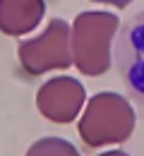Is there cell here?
<instances>
[{"mask_svg":"<svg viewBox=\"0 0 144 156\" xmlns=\"http://www.w3.org/2000/svg\"><path fill=\"white\" fill-rule=\"evenodd\" d=\"M118 17L111 12H79L72 22V53L82 75L99 77L111 70Z\"/></svg>","mask_w":144,"mask_h":156,"instance_id":"6da1fadb","label":"cell"},{"mask_svg":"<svg viewBox=\"0 0 144 156\" xmlns=\"http://www.w3.org/2000/svg\"><path fill=\"white\" fill-rule=\"evenodd\" d=\"M135 111L132 103L115 91H99L89 98L82 118H79V137L86 147L96 149L106 144H120L130 139L135 130Z\"/></svg>","mask_w":144,"mask_h":156,"instance_id":"7a4b0ae2","label":"cell"},{"mask_svg":"<svg viewBox=\"0 0 144 156\" xmlns=\"http://www.w3.org/2000/svg\"><path fill=\"white\" fill-rule=\"evenodd\" d=\"M17 58L26 75H43L48 70H67L70 65H75L72 27L60 17L51 20L36 39L22 41L17 46Z\"/></svg>","mask_w":144,"mask_h":156,"instance_id":"3957f363","label":"cell"},{"mask_svg":"<svg viewBox=\"0 0 144 156\" xmlns=\"http://www.w3.org/2000/svg\"><path fill=\"white\" fill-rule=\"evenodd\" d=\"M115 67L130 98L144 106V10L132 15L115 36Z\"/></svg>","mask_w":144,"mask_h":156,"instance_id":"277c9868","label":"cell"},{"mask_svg":"<svg viewBox=\"0 0 144 156\" xmlns=\"http://www.w3.org/2000/svg\"><path fill=\"white\" fill-rule=\"evenodd\" d=\"M84 98H86V91H84L82 82L62 75V77H53L46 84H41V89L36 94V108L51 122L67 125L79 115Z\"/></svg>","mask_w":144,"mask_h":156,"instance_id":"5b68a950","label":"cell"},{"mask_svg":"<svg viewBox=\"0 0 144 156\" xmlns=\"http://www.w3.org/2000/svg\"><path fill=\"white\" fill-rule=\"evenodd\" d=\"M46 0H0V29L7 36H24L39 27Z\"/></svg>","mask_w":144,"mask_h":156,"instance_id":"8992f818","label":"cell"},{"mask_svg":"<svg viewBox=\"0 0 144 156\" xmlns=\"http://www.w3.org/2000/svg\"><path fill=\"white\" fill-rule=\"evenodd\" d=\"M26 156H82L75 144L62 137H43L29 147Z\"/></svg>","mask_w":144,"mask_h":156,"instance_id":"52a82bcc","label":"cell"},{"mask_svg":"<svg viewBox=\"0 0 144 156\" xmlns=\"http://www.w3.org/2000/svg\"><path fill=\"white\" fill-rule=\"evenodd\" d=\"M94 2H106V5H115L118 10H125L132 0H94Z\"/></svg>","mask_w":144,"mask_h":156,"instance_id":"ba28073f","label":"cell"},{"mask_svg":"<svg viewBox=\"0 0 144 156\" xmlns=\"http://www.w3.org/2000/svg\"><path fill=\"white\" fill-rule=\"evenodd\" d=\"M99 156H130V154H125V151H106V154H99Z\"/></svg>","mask_w":144,"mask_h":156,"instance_id":"9c48e42d","label":"cell"}]
</instances>
